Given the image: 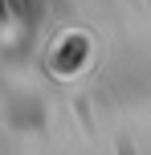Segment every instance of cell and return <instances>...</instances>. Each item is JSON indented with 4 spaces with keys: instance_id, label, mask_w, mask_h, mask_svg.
Segmentation results:
<instances>
[{
    "instance_id": "cell-1",
    "label": "cell",
    "mask_w": 151,
    "mask_h": 155,
    "mask_svg": "<svg viewBox=\"0 0 151 155\" xmlns=\"http://www.w3.org/2000/svg\"><path fill=\"white\" fill-rule=\"evenodd\" d=\"M119 155H135V147H131V139H127V135L119 139Z\"/></svg>"
}]
</instances>
